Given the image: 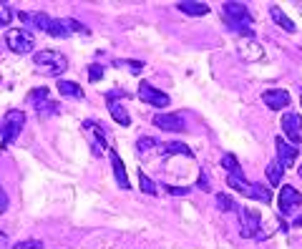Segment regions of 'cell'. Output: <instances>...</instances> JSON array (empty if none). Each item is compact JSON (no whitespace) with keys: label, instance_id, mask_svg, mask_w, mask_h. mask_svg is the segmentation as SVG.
Listing matches in <instances>:
<instances>
[{"label":"cell","instance_id":"obj_1","mask_svg":"<svg viewBox=\"0 0 302 249\" xmlns=\"http://www.w3.org/2000/svg\"><path fill=\"white\" fill-rule=\"evenodd\" d=\"M18 18H20L23 23H28V25L40 28L43 33H48V35H53V38H68V35H71L66 20L50 18V15H45V13H18Z\"/></svg>","mask_w":302,"mask_h":249},{"label":"cell","instance_id":"obj_2","mask_svg":"<svg viewBox=\"0 0 302 249\" xmlns=\"http://www.w3.org/2000/svg\"><path fill=\"white\" fill-rule=\"evenodd\" d=\"M224 20L229 28H234L237 33H245L247 38H252L255 33L247 28L252 23V13L245 3H237V0H232V3H224Z\"/></svg>","mask_w":302,"mask_h":249},{"label":"cell","instance_id":"obj_3","mask_svg":"<svg viewBox=\"0 0 302 249\" xmlns=\"http://www.w3.org/2000/svg\"><path fill=\"white\" fill-rule=\"evenodd\" d=\"M33 60H35V66H38L40 71H48V73H53V76H60V73L68 68L66 55L58 53V50H38V53L33 55Z\"/></svg>","mask_w":302,"mask_h":249},{"label":"cell","instance_id":"obj_4","mask_svg":"<svg viewBox=\"0 0 302 249\" xmlns=\"http://www.w3.org/2000/svg\"><path fill=\"white\" fill-rule=\"evenodd\" d=\"M23 126H25V113H23V111H18V108L8 111V113H5V118H3V146L13 144Z\"/></svg>","mask_w":302,"mask_h":249},{"label":"cell","instance_id":"obj_5","mask_svg":"<svg viewBox=\"0 0 302 249\" xmlns=\"http://www.w3.org/2000/svg\"><path fill=\"white\" fill-rule=\"evenodd\" d=\"M5 43L13 53H30L35 48V35H30V30H8Z\"/></svg>","mask_w":302,"mask_h":249},{"label":"cell","instance_id":"obj_6","mask_svg":"<svg viewBox=\"0 0 302 249\" xmlns=\"http://www.w3.org/2000/svg\"><path fill=\"white\" fill-rule=\"evenodd\" d=\"M282 131L287 134V144L297 146L302 144V116L300 113H285L282 116Z\"/></svg>","mask_w":302,"mask_h":249},{"label":"cell","instance_id":"obj_7","mask_svg":"<svg viewBox=\"0 0 302 249\" xmlns=\"http://www.w3.org/2000/svg\"><path fill=\"white\" fill-rule=\"evenodd\" d=\"M139 96H141V101H146L149 106H156V108H166V106L171 103L169 93L154 88L149 81H141V83H139Z\"/></svg>","mask_w":302,"mask_h":249},{"label":"cell","instance_id":"obj_8","mask_svg":"<svg viewBox=\"0 0 302 249\" xmlns=\"http://www.w3.org/2000/svg\"><path fill=\"white\" fill-rule=\"evenodd\" d=\"M28 103L40 113V116H48V113H58V103H50L48 101V88H33L28 93Z\"/></svg>","mask_w":302,"mask_h":249},{"label":"cell","instance_id":"obj_9","mask_svg":"<svg viewBox=\"0 0 302 249\" xmlns=\"http://www.w3.org/2000/svg\"><path fill=\"white\" fill-rule=\"evenodd\" d=\"M83 131L88 134V141H91V151L96 154V156H101V151H103V146H106V129L101 126V123H96V121H83Z\"/></svg>","mask_w":302,"mask_h":249},{"label":"cell","instance_id":"obj_10","mask_svg":"<svg viewBox=\"0 0 302 249\" xmlns=\"http://www.w3.org/2000/svg\"><path fill=\"white\" fill-rule=\"evenodd\" d=\"M242 214V237H255V239H262V219L255 209H239Z\"/></svg>","mask_w":302,"mask_h":249},{"label":"cell","instance_id":"obj_11","mask_svg":"<svg viewBox=\"0 0 302 249\" xmlns=\"http://www.w3.org/2000/svg\"><path fill=\"white\" fill-rule=\"evenodd\" d=\"M277 197H280L277 204H280V212L282 214H290L292 209H297L302 204V194L295 189V186H290V184H282L280 186V194Z\"/></svg>","mask_w":302,"mask_h":249},{"label":"cell","instance_id":"obj_12","mask_svg":"<svg viewBox=\"0 0 302 249\" xmlns=\"http://www.w3.org/2000/svg\"><path fill=\"white\" fill-rule=\"evenodd\" d=\"M154 126L161 129V131L181 134L187 129V123H184V118H181V113H159V116H154Z\"/></svg>","mask_w":302,"mask_h":249},{"label":"cell","instance_id":"obj_13","mask_svg":"<svg viewBox=\"0 0 302 249\" xmlns=\"http://www.w3.org/2000/svg\"><path fill=\"white\" fill-rule=\"evenodd\" d=\"M237 50H239V55L245 58V60H250V63H255V60H262V58H265V48H262L255 38H239V40H237Z\"/></svg>","mask_w":302,"mask_h":249},{"label":"cell","instance_id":"obj_14","mask_svg":"<svg viewBox=\"0 0 302 249\" xmlns=\"http://www.w3.org/2000/svg\"><path fill=\"white\" fill-rule=\"evenodd\" d=\"M262 101H265L267 108H272V111H282V108L290 106V93H287L285 88H270V91L262 93Z\"/></svg>","mask_w":302,"mask_h":249},{"label":"cell","instance_id":"obj_15","mask_svg":"<svg viewBox=\"0 0 302 249\" xmlns=\"http://www.w3.org/2000/svg\"><path fill=\"white\" fill-rule=\"evenodd\" d=\"M106 103H108V111H111L113 121L121 123V126H129V123H131V116H129V111H126L124 106L118 103L116 93H106Z\"/></svg>","mask_w":302,"mask_h":249},{"label":"cell","instance_id":"obj_16","mask_svg":"<svg viewBox=\"0 0 302 249\" xmlns=\"http://www.w3.org/2000/svg\"><path fill=\"white\" fill-rule=\"evenodd\" d=\"M277 154H280V164H282V169H287V166H292L295 164V159H297V146H292V144H287L282 136H277Z\"/></svg>","mask_w":302,"mask_h":249},{"label":"cell","instance_id":"obj_17","mask_svg":"<svg viewBox=\"0 0 302 249\" xmlns=\"http://www.w3.org/2000/svg\"><path fill=\"white\" fill-rule=\"evenodd\" d=\"M179 13H184L189 18H202V15H209V5L207 3H194V0H181L176 3Z\"/></svg>","mask_w":302,"mask_h":249},{"label":"cell","instance_id":"obj_18","mask_svg":"<svg viewBox=\"0 0 302 249\" xmlns=\"http://www.w3.org/2000/svg\"><path fill=\"white\" fill-rule=\"evenodd\" d=\"M108 156H111V166H113V174H116V181H118V186H121V189H129V179H126V166L124 164H121V156L111 149L108 151Z\"/></svg>","mask_w":302,"mask_h":249},{"label":"cell","instance_id":"obj_19","mask_svg":"<svg viewBox=\"0 0 302 249\" xmlns=\"http://www.w3.org/2000/svg\"><path fill=\"white\" fill-rule=\"evenodd\" d=\"M270 15H272V20H275L282 30H287V33H295V30H297V28H295V23L287 18V13H285L280 5H272V8H270Z\"/></svg>","mask_w":302,"mask_h":249},{"label":"cell","instance_id":"obj_20","mask_svg":"<svg viewBox=\"0 0 302 249\" xmlns=\"http://www.w3.org/2000/svg\"><path fill=\"white\" fill-rule=\"evenodd\" d=\"M247 197L255 199V202H262V204H270L272 202V192L267 189V186H262V184H250Z\"/></svg>","mask_w":302,"mask_h":249},{"label":"cell","instance_id":"obj_21","mask_svg":"<svg viewBox=\"0 0 302 249\" xmlns=\"http://www.w3.org/2000/svg\"><path fill=\"white\" fill-rule=\"evenodd\" d=\"M58 93L60 96H68V98H83V88L73 81H58Z\"/></svg>","mask_w":302,"mask_h":249},{"label":"cell","instance_id":"obj_22","mask_svg":"<svg viewBox=\"0 0 302 249\" xmlns=\"http://www.w3.org/2000/svg\"><path fill=\"white\" fill-rule=\"evenodd\" d=\"M161 151L164 154H179V156H187V159H192L194 154H192V149L187 146V144H181V141H169V144H164L161 146Z\"/></svg>","mask_w":302,"mask_h":249},{"label":"cell","instance_id":"obj_23","mask_svg":"<svg viewBox=\"0 0 302 249\" xmlns=\"http://www.w3.org/2000/svg\"><path fill=\"white\" fill-rule=\"evenodd\" d=\"M282 174H285V169H282L280 161L267 164V181H270L272 186H282Z\"/></svg>","mask_w":302,"mask_h":249},{"label":"cell","instance_id":"obj_24","mask_svg":"<svg viewBox=\"0 0 302 249\" xmlns=\"http://www.w3.org/2000/svg\"><path fill=\"white\" fill-rule=\"evenodd\" d=\"M13 18H15V13H13L10 3H5V0H0V28H8V25L13 23Z\"/></svg>","mask_w":302,"mask_h":249},{"label":"cell","instance_id":"obj_25","mask_svg":"<svg viewBox=\"0 0 302 249\" xmlns=\"http://www.w3.org/2000/svg\"><path fill=\"white\" fill-rule=\"evenodd\" d=\"M222 169L227 174H242V166H239V161H237L234 154H224L222 156Z\"/></svg>","mask_w":302,"mask_h":249},{"label":"cell","instance_id":"obj_26","mask_svg":"<svg viewBox=\"0 0 302 249\" xmlns=\"http://www.w3.org/2000/svg\"><path fill=\"white\" fill-rule=\"evenodd\" d=\"M139 186H141V192H144L146 197H156V192H159L156 184H154L146 174H139Z\"/></svg>","mask_w":302,"mask_h":249},{"label":"cell","instance_id":"obj_27","mask_svg":"<svg viewBox=\"0 0 302 249\" xmlns=\"http://www.w3.org/2000/svg\"><path fill=\"white\" fill-rule=\"evenodd\" d=\"M217 207H219L222 212H239V207H237L229 197H224V194H219V197H217Z\"/></svg>","mask_w":302,"mask_h":249},{"label":"cell","instance_id":"obj_28","mask_svg":"<svg viewBox=\"0 0 302 249\" xmlns=\"http://www.w3.org/2000/svg\"><path fill=\"white\" fill-rule=\"evenodd\" d=\"M66 25H68V30H71V33H81V35H86V38L91 35V30H88V28H86L83 23L73 20V18H68V20H66Z\"/></svg>","mask_w":302,"mask_h":249},{"label":"cell","instance_id":"obj_29","mask_svg":"<svg viewBox=\"0 0 302 249\" xmlns=\"http://www.w3.org/2000/svg\"><path fill=\"white\" fill-rule=\"evenodd\" d=\"M113 66L116 68L126 66V68H131V73H141V68H144V63H139V60H113Z\"/></svg>","mask_w":302,"mask_h":249},{"label":"cell","instance_id":"obj_30","mask_svg":"<svg viewBox=\"0 0 302 249\" xmlns=\"http://www.w3.org/2000/svg\"><path fill=\"white\" fill-rule=\"evenodd\" d=\"M101 78H103V66L91 63V66H88V81H91V83H98Z\"/></svg>","mask_w":302,"mask_h":249},{"label":"cell","instance_id":"obj_31","mask_svg":"<svg viewBox=\"0 0 302 249\" xmlns=\"http://www.w3.org/2000/svg\"><path fill=\"white\" fill-rule=\"evenodd\" d=\"M13 249H43V242H40V239H23V242H18Z\"/></svg>","mask_w":302,"mask_h":249},{"label":"cell","instance_id":"obj_32","mask_svg":"<svg viewBox=\"0 0 302 249\" xmlns=\"http://www.w3.org/2000/svg\"><path fill=\"white\" fill-rule=\"evenodd\" d=\"M154 146H156V141H154V139H149V136H144V139H139V141H136V149H139L141 154H146V151H149V149H154Z\"/></svg>","mask_w":302,"mask_h":249},{"label":"cell","instance_id":"obj_33","mask_svg":"<svg viewBox=\"0 0 302 249\" xmlns=\"http://www.w3.org/2000/svg\"><path fill=\"white\" fill-rule=\"evenodd\" d=\"M8 209V194H5V189L0 186V214H3Z\"/></svg>","mask_w":302,"mask_h":249},{"label":"cell","instance_id":"obj_34","mask_svg":"<svg viewBox=\"0 0 302 249\" xmlns=\"http://www.w3.org/2000/svg\"><path fill=\"white\" fill-rule=\"evenodd\" d=\"M166 192L174 194V197H184V194H189V189H176V186H166Z\"/></svg>","mask_w":302,"mask_h":249},{"label":"cell","instance_id":"obj_35","mask_svg":"<svg viewBox=\"0 0 302 249\" xmlns=\"http://www.w3.org/2000/svg\"><path fill=\"white\" fill-rule=\"evenodd\" d=\"M199 186H202L204 192H209V181H207V174H202V176H199Z\"/></svg>","mask_w":302,"mask_h":249},{"label":"cell","instance_id":"obj_36","mask_svg":"<svg viewBox=\"0 0 302 249\" xmlns=\"http://www.w3.org/2000/svg\"><path fill=\"white\" fill-rule=\"evenodd\" d=\"M8 247V237H5V232H0V249H5Z\"/></svg>","mask_w":302,"mask_h":249},{"label":"cell","instance_id":"obj_37","mask_svg":"<svg viewBox=\"0 0 302 249\" xmlns=\"http://www.w3.org/2000/svg\"><path fill=\"white\" fill-rule=\"evenodd\" d=\"M295 227H302V217H300V219H295Z\"/></svg>","mask_w":302,"mask_h":249},{"label":"cell","instance_id":"obj_38","mask_svg":"<svg viewBox=\"0 0 302 249\" xmlns=\"http://www.w3.org/2000/svg\"><path fill=\"white\" fill-rule=\"evenodd\" d=\"M300 176H302V166H300Z\"/></svg>","mask_w":302,"mask_h":249},{"label":"cell","instance_id":"obj_39","mask_svg":"<svg viewBox=\"0 0 302 249\" xmlns=\"http://www.w3.org/2000/svg\"><path fill=\"white\" fill-rule=\"evenodd\" d=\"M300 101H302V96H300Z\"/></svg>","mask_w":302,"mask_h":249}]
</instances>
